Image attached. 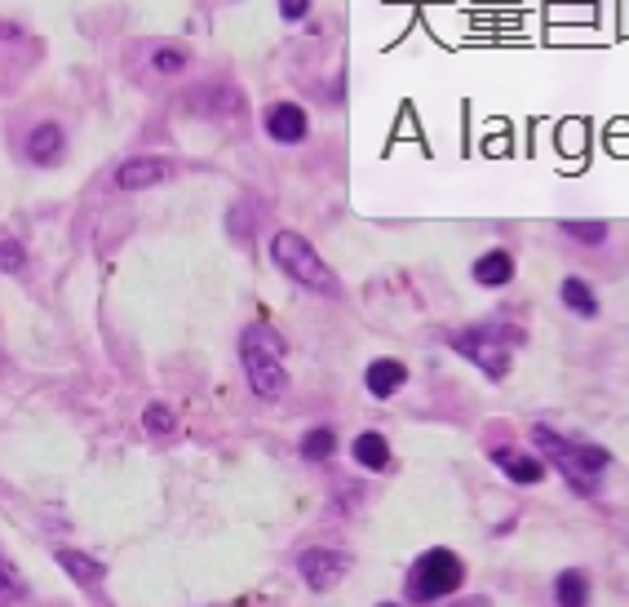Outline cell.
Masks as SVG:
<instances>
[{
    "label": "cell",
    "instance_id": "cell-1",
    "mask_svg": "<svg viewBox=\"0 0 629 607\" xmlns=\"http://www.w3.org/2000/svg\"><path fill=\"white\" fill-rule=\"evenodd\" d=\"M532 444L545 452V461H554V470L572 483V492L598 497L603 470L612 466V452L598 448V444H581V439H567L554 426H532Z\"/></svg>",
    "mask_w": 629,
    "mask_h": 607
},
{
    "label": "cell",
    "instance_id": "cell-2",
    "mask_svg": "<svg viewBox=\"0 0 629 607\" xmlns=\"http://www.w3.org/2000/svg\"><path fill=\"white\" fill-rule=\"evenodd\" d=\"M519 342H523V333L510 324H474V328H461V333L448 337L452 351L466 355L474 368H483L492 382H505V377H510V355Z\"/></svg>",
    "mask_w": 629,
    "mask_h": 607
},
{
    "label": "cell",
    "instance_id": "cell-3",
    "mask_svg": "<svg viewBox=\"0 0 629 607\" xmlns=\"http://www.w3.org/2000/svg\"><path fill=\"white\" fill-rule=\"evenodd\" d=\"M240 359L244 377H249L257 399H280L288 390V368H284V342L266 328H244L240 337Z\"/></svg>",
    "mask_w": 629,
    "mask_h": 607
},
{
    "label": "cell",
    "instance_id": "cell-4",
    "mask_svg": "<svg viewBox=\"0 0 629 607\" xmlns=\"http://www.w3.org/2000/svg\"><path fill=\"white\" fill-rule=\"evenodd\" d=\"M271 257H275V266H280L288 280L306 284L311 293H324V297H337V293H342L337 275L328 271V262L315 253V244L306 240V235H297V231H275V235H271Z\"/></svg>",
    "mask_w": 629,
    "mask_h": 607
},
{
    "label": "cell",
    "instance_id": "cell-5",
    "mask_svg": "<svg viewBox=\"0 0 629 607\" xmlns=\"http://www.w3.org/2000/svg\"><path fill=\"white\" fill-rule=\"evenodd\" d=\"M461 581H466V563H461L452 550L435 545V550H426L408 568L404 594H408V603L426 607V603H439V599H448V594H457Z\"/></svg>",
    "mask_w": 629,
    "mask_h": 607
},
{
    "label": "cell",
    "instance_id": "cell-6",
    "mask_svg": "<svg viewBox=\"0 0 629 607\" xmlns=\"http://www.w3.org/2000/svg\"><path fill=\"white\" fill-rule=\"evenodd\" d=\"M350 554L346 550H328V545H315V550H306L302 559H297V572H302V581L311 585V590H333L337 581L350 572Z\"/></svg>",
    "mask_w": 629,
    "mask_h": 607
},
{
    "label": "cell",
    "instance_id": "cell-7",
    "mask_svg": "<svg viewBox=\"0 0 629 607\" xmlns=\"http://www.w3.org/2000/svg\"><path fill=\"white\" fill-rule=\"evenodd\" d=\"M262 129L271 142H284V147H293V142H306V133H311V116H306V107H297V102H266L262 111Z\"/></svg>",
    "mask_w": 629,
    "mask_h": 607
},
{
    "label": "cell",
    "instance_id": "cell-8",
    "mask_svg": "<svg viewBox=\"0 0 629 607\" xmlns=\"http://www.w3.org/2000/svg\"><path fill=\"white\" fill-rule=\"evenodd\" d=\"M169 178H173V164L164 156H129L116 169L120 191H147V187H160V182H169Z\"/></svg>",
    "mask_w": 629,
    "mask_h": 607
},
{
    "label": "cell",
    "instance_id": "cell-9",
    "mask_svg": "<svg viewBox=\"0 0 629 607\" xmlns=\"http://www.w3.org/2000/svg\"><path fill=\"white\" fill-rule=\"evenodd\" d=\"M67 151V129L58 125V120H40V125H32V133H27L23 142V156L40 164V169H49V164H58Z\"/></svg>",
    "mask_w": 629,
    "mask_h": 607
},
{
    "label": "cell",
    "instance_id": "cell-10",
    "mask_svg": "<svg viewBox=\"0 0 629 607\" xmlns=\"http://www.w3.org/2000/svg\"><path fill=\"white\" fill-rule=\"evenodd\" d=\"M492 461L501 466V475L519 488H536L545 479V461L532 457V452H519V448H492Z\"/></svg>",
    "mask_w": 629,
    "mask_h": 607
},
{
    "label": "cell",
    "instance_id": "cell-11",
    "mask_svg": "<svg viewBox=\"0 0 629 607\" xmlns=\"http://www.w3.org/2000/svg\"><path fill=\"white\" fill-rule=\"evenodd\" d=\"M364 386H368V395H377V399L399 395V390L408 386V364L404 359H373L364 373Z\"/></svg>",
    "mask_w": 629,
    "mask_h": 607
},
{
    "label": "cell",
    "instance_id": "cell-12",
    "mask_svg": "<svg viewBox=\"0 0 629 607\" xmlns=\"http://www.w3.org/2000/svg\"><path fill=\"white\" fill-rule=\"evenodd\" d=\"M58 559V568H63L71 581L80 585V590H98L102 585V576H107V568L94 559V554H85V550H71V545H63V550L54 554Z\"/></svg>",
    "mask_w": 629,
    "mask_h": 607
},
{
    "label": "cell",
    "instance_id": "cell-13",
    "mask_svg": "<svg viewBox=\"0 0 629 607\" xmlns=\"http://www.w3.org/2000/svg\"><path fill=\"white\" fill-rule=\"evenodd\" d=\"M474 280H479L483 288H505L514 280V257L510 249H488L474 262Z\"/></svg>",
    "mask_w": 629,
    "mask_h": 607
},
{
    "label": "cell",
    "instance_id": "cell-14",
    "mask_svg": "<svg viewBox=\"0 0 629 607\" xmlns=\"http://www.w3.org/2000/svg\"><path fill=\"white\" fill-rule=\"evenodd\" d=\"M554 603L559 607H590V576L581 568H563L554 576Z\"/></svg>",
    "mask_w": 629,
    "mask_h": 607
},
{
    "label": "cell",
    "instance_id": "cell-15",
    "mask_svg": "<svg viewBox=\"0 0 629 607\" xmlns=\"http://www.w3.org/2000/svg\"><path fill=\"white\" fill-rule=\"evenodd\" d=\"M559 297H563V306H567V311H572V315H581V320H594V315H598V293L581 280V275H567L563 288H559Z\"/></svg>",
    "mask_w": 629,
    "mask_h": 607
},
{
    "label": "cell",
    "instance_id": "cell-16",
    "mask_svg": "<svg viewBox=\"0 0 629 607\" xmlns=\"http://www.w3.org/2000/svg\"><path fill=\"white\" fill-rule=\"evenodd\" d=\"M350 452H355V461H359L364 470H373V475L390 466V444H386V435H381V430H364Z\"/></svg>",
    "mask_w": 629,
    "mask_h": 607
},
{
    "label": "cell",
    "instance_id": "cell-17",
    "mask_svg": "<svg viewBox=\"0 0 629 607\" xmlns=\"http://www.w3.org/2000/svg\"><path fill=\"white\" fill-rule=\"evenodd\" d=\"M302 457L306 461H328L337 452V430H328V426H315V430H306L302 435Z\"/></svg>",
    "mask_w": 629,
    "mask_h": 607
},
{
    "label": "cell",
    "instance_id": "cell-18",
    "mask_svg": "<svg viewBox=\"0 0 629 607\" xmlns=\"http://www.w3.org/2000/svg\"><path fill=\"white\" fill-rule=\"evenodd\" d=\"M147 54H151V67H156L160 76H178V71L191 63V54L182 45H151Z\"/></svg>",
    "mask_w": 629,
    "mask_h": 607
},
{
    "label": "cell",
    "instance_id": "cell-19",
    "mask_svg": "<svg viewBox=\"0 0 629 607\" xmlns=\"http://www.w3.org/2000/svg\"><path fill=\"white\" fill-rule=\"evenodd\" d=\"M142 426H147V435H173V430H178V417H173L169 404H147Z\"/></svg>",
    "mask_w": 629,
    "mask_h": 607
},
{
    "label": "cell",
    "instance_id": "cell-20",
    "mask_svg": "<svg viewBox=\"0 0 629 607\" xmlns=\"http://www.w3.org/2000/svg\"><path fill=\"white\" fill-rule=\"evenodd\" d=\"M563 231L572 235V240H581V244H603V240H607V222H581V218H567V222H563Z\"/></svg>",
    "mask_w": 629,
    "mask_h": 607
},
{
    "label": "cell",
    "instance_id": "cell-21",
    "mask_svg": "<svg viewBox=\"0 0 629 607\" xmlns=\"http://www.w3.org/2000/svg\"><path fill=\"white\" fill-rule=\"evenodd\" d=\"M23 266H27V249L14 240V235H0V271L18 275Z\"/></svg>",
    "mask_w": 629,
    "mask_h": 607
},
{
    "label": "cell",
    "instance_id": "cell-22",
    "mask_svg": "<svg viewBox=\"0 0 629 607\" xmlns=\"http://www.w3.org/2000/svg\"><path fill=\"white\" fill-rule=\"evenodd\" d=\"M311 14V0H280V18L284 23H302Z\"/></svg>",
    "mask_w": 629,
    "mask_h": 607
},
{
    "label": "cell",
    "instance_id": "cell-23",
    "mask_svg": "<svg viewBox=\"0 0 629 607\" xmlns=\"http://www.w3.org/2000/svg\"><path fill=\"white\" fill-rule=\"evenodd\" d=\"M18 590H23V585H18V572L9 568V559L0 554V594H18Z\"/></svg>",
    "mask_w": 629,
    "mask_h": 607
},
{
    "label": "cell",
    "instance_id": "cell-24",
    "mask_svg": "<svg viewBox=\"0 0 629 607\" xmlns=\"http://www.w3.org/2000/svg\"><path fill=\"white\" fill-rule=\"evenodd\" d=\"M448 607H492L483 594H474V599H461V603H448Z\"/></svg>",
    "mask_w": 629,
    "mask_h": 607
},
{
    "label": "cell",
    "instance_id": "cell-25",
    "mask_svg": "<svg viewBox=\"0 0 629 607\" xmlns=\"http://www.w3.org/2000/svg\"><path fill=\"white\" fill-rule=\"evenodd\" d=\"M381 607H399V603H381Z\"/></svg>",
    "mask_w": 629,
    "mask_h": 607
}]
</instances>
